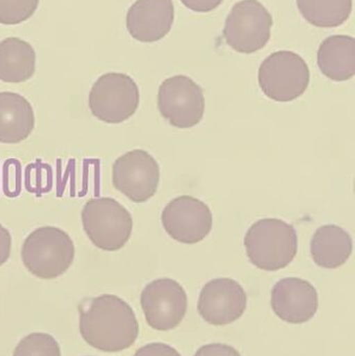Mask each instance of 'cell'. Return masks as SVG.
Instances as JSON below:
<instances>
[{"mask_svg":"<svg viewBox=\"0 0 355 356\" xmlns=\"http://www.w3.org/2000/svg\"><path fill=\"white\" fill-rule=\"evenodd\" d=\"M354 249L352 238L335 224L321 226L311 241V254L319 267L337 269L349 259Z\"/></svg>","mask_w":355,"mask_h":356,"instance_id":"e0dca14e","label":"cell"},{"mask_svg":"<svg viewBox=\"0 0 355 356\" xmlns=\"http://www.w3.org/2000/svg\"><path fill=\"white\" fill-rule=\"evenodd\" d=\"M113 184L135 203L156 195L160 184V166L154 156L142 149L131 150L115 161Z\"/></svg>","mask_w":355,"mask_h":356,"instance_id":"9c48e42d","label":"cell"},{"mask_svg":"<svg viewBox=\"0 0 355 356\" xmlns=\"http://www.w3.org/2000/svg\"><path fill=\"white\" fill-rule=\"evenodd\" d=\"M79 330L83 340L104 353H119L135 344L139 324L133 309L115 295L92 299L81 309Z\"/></svg>","mask_w":355,"mask_h":356,"instance_id":"6da1fadb","label":"cell"},{"mask_svg":"<svg viewBox=\"0 0 355 356\" xmlns=\"http://www.w3.org/2000/svg\"><path fill=\"white\" fill-rule=\"evenodd\" d=\"M271 305L275 315L283 321L306 323L318 311V293L311 282L302 278H283L273 288Z\"/></svg>","mask_w":355,"mask_h":356,"instance_id":"4fadbf2b","label":"cell"},{"mask_svg":"<svg viewBox=\"0 0 355 356\" xmlns=\"http://www.w3.org/2000/svg\"><path fill=\"white\" fill-rule=\"evenodd\" d=\"M272 25V16L258 0H242L227 16L223 35L236 51L254 54L268 43Z\"/></svg>","mask_w":355,"mask_h":356,"instance_id":"52a82bcc","label":"cell"},{"mask_svg":"<svg viewBox=\"0 0 355 356\" xmlns=\"http://www.w3.org/2000/svg\"><path fill=\"white\" fill-rule=\"evenodd\" d=\"M158 106L163 118L172 127L191 129L204 118V90L185 75L169 77L158 89Z\"/></svg>","mask_w":355,"mask_h":356,"instance_id":"ba28073f","label":"cell"},{"mask_svg":"<svg viewBox=\"0 0 355 356\" xmlns=\"http://www.w3.org/2000/svg\"><path fill=\"white\" fill-rule=\"evenodd\" d=\"M35 129V113L28 100L13 92L0 93V143L18 144Z\"/></svg>","mask_w":355,"mask_h":356,"instance_id":"9a60e30c","label":"cell"},{"mask_svg":"<svg viewBox=\"0 0 355 356\" xmlns=\"http://www.w3.org/2000/svg\"><path fill=\"white\" fill-rule=\"evenodd\" d=\"M74 255V244L69 234L53 226L33 230L21 249L25 268L42 280L63 275L72 265Z\"/></svg>","mask_w":355,"mask_h":356,"instance_id":"3957f363","label":"cell"},{"mask_svg":"<svg viewBox=\"0 0 355 356\" xmlns=\"http://www.w3.org/2000/svg\"><path fill=\"white\" fill-rule=\"evenodd\" d=\"M244 245L252 265L265 271H277L295 259L297 232L291 224L281 219L258 220L248 229Z\"/></svg>","mask_w":355,"mask_h":356,"instance_id":"7a4b0ae2","label":"cell"},{"mask_svg":"<svg viewBox=\"0 0 355 356\" xmlns=\"http://www.w3.org/2000/svg\"><path fill=\"white\" fill-rule=\"evenodd\" d=\"M13 356H60V349L53 337L35 332L20 341Z\"/></svg>","mask_w":355,"mask_h":356,"instance_id":"ffe728a7","label":"cell"},{"mask_svg":"<svg viewBox=\"0 0 355 356\" xmlns=\"http://www.w3.org/2000/svg\"><path fill=\"white\" fill-rule=\"evenodd\" d=\"M135 356H181L173 347L163 343H151L142 347Z\"/></svg>","mask_w":355,"mask_h":356,"instance_id":"7402d4cb","label":"cell"},{"mask_svg":"<svg viewBox=\"0 0 355 356\" xmlns=\"http://www.w3.org/2000/svg\"><path fill=\"white\" fill-rule=\"evenodd\" d=\"M317 62L322 74L333 81H345L355 74V40L335 35L321 43Z\"/></svg>","mask_w":355,"mask_h":356,"instance_id":"2e32d148","label":"cell"},{"mask_svg":"<svg viewBox=\"0 0 355 356\" xmlns=\"http://www.w3.org/2000/svg\"><path fill=\"white\" fill-rule=\"evenodd\" d=\"M141 305L150 327L168 332L177 327L185 318L187 294L176 280L160 278L144 288Z\"/></svg>","mask_w":355,"mask_h":356,"instance_id":"30bf717a","label":"cell"},{"mask_svg":"<svg viewBox=\"0 0 355 356\" xmlns=\"http://www.w3.org/2000/svg\"><path fill=\"white\" fill-rule=\"evenodd\" d=\"M162 223L167 234L177 242L197 244L212 230L213 215L210 207L199 199L181 196L165 207Z\"/></svg>","mask_w":355,"mask_h":356,"instance_id":"8fae6325","label":"cell"},{"mask_svg":"<svg viewBox=\"0 0 355 356\" xmlns=\"http://www.w3.org/2000/svg\"><path fill=\"white\" fill-rule=\"evenodd\" d=\"M304 18L317 27H338L349 18L352 0H296Z\"/></svg>","mask_w":355,"mask_h":356,"instance_id":"d6986e66","label":"cell"},{"mask_svg":"<svg viewBox=\"0 0 355 356\" xmlns=\"http://www.w3.org/2000/svg\"><path fill=\"white\" fill-rule=\"evenodd\" d=\"M306 60L293 51L273 52L258 69V83L265 95L279 102H289L304 95L310 85Z\"/></svg>","mask_w":355,"mask_h":356,"instance_id":"5b68a950","label":"cell"},{"mask_svg":"<svg viewBox=\"0 0 355 356\" xmlns=\"http://www.w3.org/2000/svg\"><path fill=\"white\" fill-rule=\"evenodd\" d=\"M40 0H0V24L16 25L31 18Z\"/></svg>","mask_w":355,"mask_h":356,"instance_id":"44dd1931","label":"cell"},{"mask_svg":"<svg viewBox=\"0 0 355 356\" xmlns=\"http://www.w3.org/2000/svg\"><path fill=\"white\" fill-rule=\"evenodd\" d=\"M35 71V52L28 42L6 38L0 42V81L19 83L28 81Z\"/></svg>","mask_w":355,"mask_h":356,"instance_id":"ac0fdd59","label":"cell"},{"mask_svg":"<svg viewBox=\"0 0 355 356\" xmlns=\"http://www.w3.org/2000/svg\"><path fill=\"white\" fill-rule=\"evenodd\" d=\"M173 21L172 0H137L126 15L129 35L142 43H154L166 37Z\"/></svg>","mask_w":355,"mask_h":356,"instance_id":"5bb4252c","label":"cell"},{"mask_svg":"<svg viewBox=\"0 0 355 356\" xmlns=\"http://www.w3.org/2000/svg\"><path fill=\"white\" fill-rule=\"evenodd\" d=\"M12 250V236L10 232L0 224V266L10 259Z\"/></svg>","mask_w":355,"mask_h":356,"instance_id":"d4e9b609","label":"cell"},{"mask_svg":"<svg viewBox=\"0 0 355 356\" xmlns=\"http://www.w3.org/2000/svg\"><path fill=\"white\" fill-rule=\"evenodd\" d=\"M81 222L90 241L104 251L123 248L133 232L129 211L108 197L90 199L81 211Z\"/></svg>","mask_w":355,"mask_h":356,"instance_id":"277c9868","label":"cell"},{"mask_svg":"<svg viewBox=\"0 0 355 356\" xmlns=\"http://www.w3.org/2000/svg\"><path fill=\"white\" fill-rule=\"evenodd\" d=\"M247 307V295L241 284L231 278H216L202 288L198 312L212 325L237 321Z\"/></svg>","mask_w":355,"mask_h":356,"instance_id":"7c38bea8","label":"cell"},{"mask_svg":"<svg viewBox=\"0 0 355 356\" xmlns=\"http://www.w3.org/2000/svg\"><path fill=\"white\" fill-rule=\"evenodd\" d=\"M194 356H241L233 347L226 344H208L200 347Z\"/></svg>","mask_w":355,"mask_h":356,"instance_id":"603a6c76","label":"cell"},{"mask_svg":"<svg viewBox=\"0 0 355 356\" xmlns=\"http://www.w3.org/2000/svg\"><path fill=\"white\" fill-rule=\"evenodd\" d=\"M139 87L124 73H106L92 87L89 106L102 122L118 124L135 115L139 108Z\"/></svg>","mask_w":355,"mask_h":356,"instance_id":"8992f818","label":"cell"},{"mask_svg":"<svg viewBox=\"0 0 355 356\" xmlns=\"http://www.w3.org/2000/svg\"><path fill=\"white\" fill-rule=\"evenodd\" d=\"M188 8L198 13H208L218 8L223 0H181Z\"/></svg>","mask_w":355,"mask_h":356,"instance_id":"cb8c5ba5","label":"cell"}]
</instances>
